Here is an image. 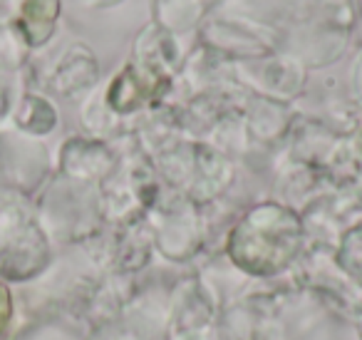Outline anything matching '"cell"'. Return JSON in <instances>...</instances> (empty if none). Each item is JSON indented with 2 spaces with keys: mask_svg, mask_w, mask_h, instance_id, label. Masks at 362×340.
I'll return each instance as SVG.
<instances>
[{
  "mask_svg": "<svg viewBox=\"0 0 362 340\" xmlns=\"http://www.w3.org/2000/svg\"><path fill=\"white\" fill-rule=\"evenodd\" d=\"M8 318H11V298H8V290L0 285V333L6 328Z\"/></svg>",
  "mask_w": 362,
  "mask_h": 340,
  "instance_id": "1",
  "label": "cell"
}]
</instances>
